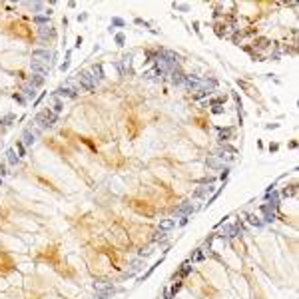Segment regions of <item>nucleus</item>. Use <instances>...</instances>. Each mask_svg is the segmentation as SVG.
<instances>
[{"mask_svg":"<svg viewBox=\"0 0 299 299\" xmlns=\"http://www.w3.org/2000/svg\"><path fill=\"white\" fill-rule=\"evenodd\" d=\"M56 120H58V116L54 112H50V110H42V112H38L36 114V118H34V122L38 126H40L42 130H48V128H52L54 124H56Z\"/></svg>","mask_w":299,"mask_h":299,"instance_id":"f257e3e1","label":"nucleus"},{"mask_svg":"<svg viewBox=\"0 0 299 299\" xmlns=\"http://www.w3.org/2000/svg\"><path fill=\"white\" fill-rule=\"evenodd\" d=\"M78 82H80V86H82L84 90H88V92L96 90V86H98V80H96V76L92 74L90 70H84V72H80V74H78Z\"/></svg>","mask_w":299,"mask_h":299,"instance_id":"f03ea898","label":"nucleus"},{"mask_svg":"<svg viewBox=\"0 0 299 299\" xmlns=\"http://www.w3.org/2000/svg\"><path fill=\"white\" fill-rule=\"evenodd\" d=\"M94 291H96V299H106V297H112L118 289L112 283H94Z\"/></svg>","mask_w":299,"mask_h":299,"instance_id":"7ed1b4c3","label":"nucleus"},{"mask_svg":"<svg viewBox=\"0 0 299 299\" xmlns=\"http://www.w3.org/2000/svg\"><path fill=\"white\" fill-rule=\"evenodd\" d=\"M241 235H243L241 224H229L221 229V237H241Z\"/></svg>","mask_w":299,"mask_h":299,"instance_id":"20e7f679","label":"nucleus"},{"mask_svg":"<svg viewBox=\"0 0 299 299\" xmlns=\"http://www.w3.org/2000/svg\"><path fill=\"white\" fill-rule=\"evenodd\" d=\"M184 84H186V88L189 92H197L201 88V84H204V80L197 78V76H186V78H184Z\"/></svg>","mask_w":299,"mask_h":299,"instance_id":"39448f33","label":"nucleus"},{"mask_svg":"<svg viewBox=\"0 0 299 299\" xmlns=\"http://www.w3.org/2000/svg\"><path fill=\"white\" fill-rule=\"evenodd\" d=\"M32 58L48 64V62H52V52H50V50H44V48H36V50H32Z\"/></svg>","mask_w":299,"mask_h":299,"instance_id":"423d86ee","label":"nucleus"},{"mask_svg":"<svg viewBox=\"0 0 299 299\" xmlns=\"http://www.w3.org/2000/svg\"><path fill=\"white\" fill-rule=\"evenodd\" d=\"M78 88H70V86H60V88H56V92H54V96H62V98H76L78 96Z\"/></svg>","mask_w":299,"mask_h":299,"instance_id":"0eeeda50","label":"nucleus"},{"mask_svg":"<svg viewBox=\"0 0 299 299\" xmlns=\"http://www.w3.org/2000/svg\"><path fill=\"white\" fill-rule=\"evenodd\" d=\"M30 68H32V74H38V76H48V64L40 60H32L30 62Z\"/></svg>","mask_w":299,"mask_h":299,"instance_id":"6e6552de","label":"nucleus"},{"mask_svg":"<svg viewBox=\"0 0 299 299\" xmlns=\"http://www.w3.org/2000/svg\"><path fill=\"white\" fill-rule=\"evenodd\" d=\"M170 82L172 84H176V86H180V84H184V78H186V76H184V72L182 70H180V66H176V68H172L170 72Z\"/></svg>","mask_w":299,"mask_h":299,"instance_id":"1a4fd4ad","label":"nucleus"},{"mask_svg":"<svg viewBox=\"0 0 299 299\" xmlns=\"http://www.w3.org/2000/svg\"><path fill=\"white\" fill-rule=\"evenodd\" d=\"M193 205L189 204V201H184L182 205H180V208H176V216H180V217H189L193 213Z\"/></svg>","mask_w":299,"mask_h":299,"instance_id":"9d476101","label":"nucleus"},{"mask_svg":"<svg viewBox=\"0 0 299 299\" xmlns=\"http://www.w3.org/2000/svg\"><path fill=\"white\" fill-rule=\"evenodd\" d=\"M38 36H40L42 40H52V38L56 36V30H54L50 24H46V26H40V28H38Z\"/></svg>","mask_w":299,"mask_h":299,"instance_id":"9b49d317","label":"nucleus"},{"mask_svg":"<svg viewBox=\"0 0 299 299\" xmlns=\"http://www.w3.org/2000/svg\"><path fill=\"white\" fill-rule=\"evenodd\" d=\"M261 212L265 213V217H263L265 224H271V221L275 220V208H271L269 204H263V205H261Z\"/></svg>","mask_w":299,"mask_h":299,"instance_id":"f8f14e48","label":"nucleus"},{"mask_svg":"<svg viewBox=\"0 0 299 299\" xmlns=\"http://www.w3.org/2000/svg\"><path fill=\"white\" fill-rule=\"evenodd\" d=\"M22 140H24V146H34V142H36V134L34 132H30V130H24V134H22Z\"/></svg>","mask_w":299,"mask_h":299,"instance_id":"ddd939ff","label":"nucleus"},{"mask_svg":"<svg viewBox=\"0 0 299 299\" xmlns=\"http://www.w3.org/2000/svg\"><path fill=\"white\" fill-rule=\"evenodd\" d=\"M209 193H213V186H212V184L201 186L200 189H196V193H193V196H196V197H205V196H209Z\"/></svg>","mask_w":299,"mask_h":299,"instance_id":"4468645a","label":"nucleus"},{"mask_svg":"<svg viewBox=\"0 0 299 299\" xmlns=\"http://www.w3.org/2000/svg\"><path fill=\"white\" fill-rule=\"evenodd\" d=\"M22 94H24V98L32 100V98L36 96V88L30 86V84H24V86H22Z\"/></svg>","mask_w":299,"mask_h":299,"instance_id":"2eb2a0df","label":"nucleus"},{"mask_svg":"<svg viewBox=\"0 0 299 299\" xmlns=\"http://www.w3.org/2000/svg\"><path fill=\"white\" fill-rule=\"evenodd\" d=\"M6 160H8V164H10V166H16V164L20 162L18 154H16V150H8V152H6Z\"/></svg>","mask_w":299,"mask_h":299,"instance_id":"dca6fc26","label":"nucleus"},{"mask_svg":"<svg viewBox=\"0 0 299 299\" xmlns=\"http://www.w3.org/2000/svg\"><path fill=\"white\" fill-rule=\"evenodd\" d=\"M30 86H34V88H38V86H42L44 84V76H38V74H32L30 76Z\"/></svg>","mask_w":299,"mask_h":299,"instance_id":"f3484780","label":"nucleus"},{"mask_svg":"<svg viewBox=\"0 0 299 299\" xmlns=\"http://www.w3.org/2000/svg\"><path fill=\"white\" fill-rule=\"evenodd\" d=\"M172 227H176V220H164L162 224H160V229L162 231H170Z\"/></svg>","mask_w":299,"mask_h":299,"instance_id":"a211bd4d","label":"nucleus"},{"mask_svg":"<svg viewBox=\"0 0 299 299\" xmlns=\"http://www.w3.org/2000/svg\"><path fill=\"white\" fill-rule=\"evenodd\" d=\"M34 24H38V26H46V24H50V16H34Z\"/></svg>","mask_w":299,"mask_h":299,"instance_id":"6ab92c4d","label":"nucleus"},{"mask_svg":"<svg viewBox=\"0 0 299 299\" xmlns=\"http://www.w3.org/2000/svg\"><path fill=\"white\" fill-rule=\"evenodd\" d=\"M92 74L96 76V80H98V82H100V80H104V72H102V66H100V64H96L94 68H92Z\"/></svg>","mask_w":299,"mask_h":299,"instance_id":"aec40b11","label":"nucleus"},{"mask_svg":"<svg viewBox=\"0 0 299 299\" xmlns=\"http://www.w3.org/2000/svg\"><path fill=\"white\" fill-rule=\"evenodd\" d=\"M140 269H142V261L138 259V261H134L132 265H130V269H128V275H134V273H136V271H140Z\"/></svg>","mask_w":299,"mask_h":299,"instance_id":"412c9836","label":"nucleus"},{"mask_svg":"<svg viewBox=\"0 0 299 299\" xmlns=\"http://www.w3.org/2000/svg\"><path fill=\"white\" fill-rule=\"evenodd\" d=\"M192 269H193V267H192V263H189V261H186V263L182 265V269H180V275H182V277H186L188 273L192 271Z\"/></svg>","mask_w":299,"mask_h":299,"instance_id":"4be33fe9","label":"nucleus"},{"mask_svg":"<svg viewBox=\"0 0 299 299\" xmlns=\"http://www.w3.org/2000/svg\"><path fill=\"white\" fill-rule=\"evenodd\" d=\"M62 110H64V106H62V102L54 96V114H60Z\"/></svg>","mask_w":299,"mask_h":299,"instance_id":"5701e85b","label":"nucleus"},{"mask_svg":"<svg viewBox=\"0 0 299 299\" xmlns=\"http://www.w3.org/2000/svg\"><path fill=\"white\" fill-rule=\"evenodd\" d=\"M70 56H72V52H66V60H64V64H60V70L64 72V70H68V66H70Z\"/></svg>","mask_w":299,"mask_h":299,"instance_id":"b1692460","label":"nucleus"},{"mask_svg":"<svg viewBox=\"0 0 299 299\" xmlns=\"http://www.w3.org/2000/svg\"><path fill=\"white\" fill-rule=\"evenodd\" d=\"M247 220H249V224H251V225H255V227H261V225H263V221L259 220V217H255V216H249Z\"/></svg>","mask_w":299,"mask_h":299,"instance_id":"393cba45","label":"nucleus"},{"mask_svg":"<svg viewBox=\"0 0 299 299\" xmlns=\"http://www.w3.org/2000/svg\"><path fill=\"white\" fill-rule=\"evenodd\" d=\"M28 6H30V10H34V12H40L42 8H44V4H42V2H28Z\"/></svg>","mask_w":299,"mask_h":299,"instance_id":"a878e982","label":"nucleus"},{"mask_svg":"<svg viewBox=\"0 0 299 299\" xmlns=\"http://www.w3.org/2000/svg\"><path fill=\"white\" fill-rule=\"evenodd\" d=\"M229 136H231V130H220V140L221 142L229 140Z\"/></svg>","mask_w":299,"mask_h":299,"instance_id":"bb28decb","label":"nucleus"},{"mask_svg":"<svg viewBox=\"0 0 299 299\" xmlns=\"http://www.w3.org/2000/svg\"><path fill=\"white\" fill-rule=\"evenodd\" d=\"M164 239H166V231H162V229H160L158 233L154 235V241H164Z\"/></svg>","mask_w":299,"mask_h":299,"instance_id":"cd10ccee","label":"nucleus"},{"mask_svg":"<svg viewBox=\"0 0 299 299\" xmlns=\"http://www.w3.org/2000/svg\"><path fill=\"white\" fill-rule=\"evenodd\" d=\"M112 26H126V22L122 18H118V16H114V18H112Z\"/></svg>","mask_w":299,"mask_h":299,"instance_id":"c85d7f7f","label":"nucleus"},{"mask_svg":"<svg viewBox=\"0 0 299 299\" xmlns=\"http://www.w3.org/2000/svg\"><path fill=\"white\" fill-rule=\"evenodd\" d=\"M204 257H205V253H204V249H197V253H196V255H193V257H192V259H193V261H201V259H204Z\"/></svg>","mask_w":299,"mask_h":299,"instance_id":"c756f323","label":"nucleus"},{"mask_svg":"<svg viewBox=\"0 0 299 299\" xmlns=\"http://www.w3.org/2000/svg\"><path fill=\"white\" fill-rule=\"evenodd\" d=\"M208 164H209V168H221V164L217 162V160H213V158H209Z\"/></svg>","mask_w":299,"mask_h":299,"instance_id":"7c9ffc66","label":"nucleus"},{"mask_svg":"<svg viewBox=\"0 0 299 299\" xmlns=\"http://www.w3.org/2000/svg\"><path fill=\"white\" fill-rule=\"evenodd\" d=\"M174 8H178V10H182V12H188L189 10L188 4H174Z\"/></svg>","mask_w":299,"mask_h":299,"instance_id":"2f4dec72","label":"nucleus"},{"mask_svg":"<svg viewBox=\"0 0 299 299\" xmlns=\"http://www.w3.org/2000/svg\"><path fill=\"white\" fill-rule=\"evenodd\" d=\"M116 42H118V44L122 46V44L126 42V36H124V34H116Z\"/></svg>","mask_w":299,"mask_h":299,"instance_id":"473e14b6","label":"nucleus"},{"mask_svg":"<svg viewBox=\"0 0 299 299\" xmlns=\"http://www.w3.org/2000/svg\"><path fill=\"white\" fill-rule=\"evenodd\" d=\"M14 100H16V102H20V104L26 102V98H24V96H20V94H14Z\"/></svg>","mask_w":299,"mask_h":299,"instance_id":"72a5a7b5","label":"nucleus"},{"mask_svg":"<svg viewBox=\"0 0 299 299\" xmlns=\"http://www.w3.org/2000/svg\"><path fill=\"white\" fill-rule=\"evenodd\" d=\"M150 253H152V249H142L140 251V257H148Z\"/></svg>","mask_w":299,"mask_h":299,"instance_id":"f704fd0d","label":"nucleus"},{"mask_svg":"<svg viewBox=\"0 0 299 299\" xmlns=\"http://www.w3.org/2000/svg\"><path fill=\"white\" fill-rule=\"evenodd\" d=\"M8 172H6V166H4V164H0V178H2V176H6Z\"/></svg>","mask_w":299,"mask_h":299,"instance_id":"c9c22d12","label":"nucleus"},{"mask_svg":"<svg viewBox=\"0 0 299 299\" xmlns=\"http://www.w3.org/2000/svg\"><path fill=\"white\" fill-rule=\"evenodd\" d=\"M212 112H213V114H221V112H224V108H221V106H213Z\"/></svg>","mask_w":299,"mask_h":299,"instance_id":"e433bc0d","label":"nucleus"},{"mask_svg":"<svg viewBox=\"0 0 299 299\" xmlns=\"http://www.w3.org/2000/svg\"><path fill=\"white\" fill-rule=\"evenodd\" d=\"M18 156H24V146L18 144Z\"/></svg>","mask_w":299,"mask_h":299,"instance_id":"4c0bfd02","label":"nucleus"},{"mask_svg":"<svg viewBox=\"0 0 299 299\" xmlns=\"http://www.w3.org/2000/svg\"><path fill=\"white\" fill-rule=\"evenodd\" d=\"M12 120H14V116H6V118H4L2 122H12ZM2 122H0V124H2Z\"/></svg>","mask_w":299,"mask_h":299,"instance_id":"58836bf2","label":"nucleus"}]
</instances>
